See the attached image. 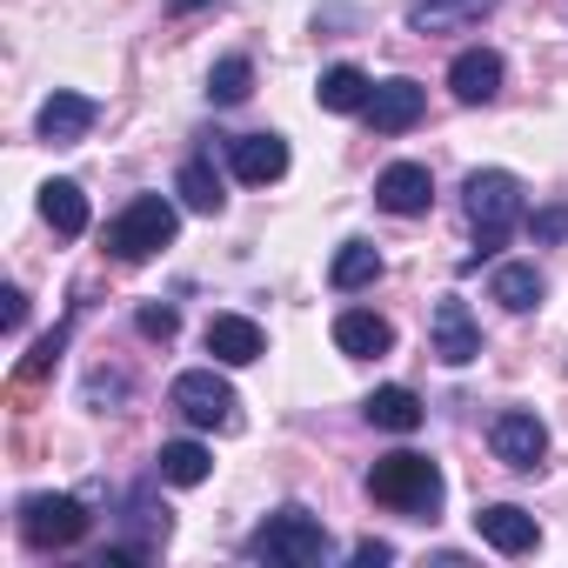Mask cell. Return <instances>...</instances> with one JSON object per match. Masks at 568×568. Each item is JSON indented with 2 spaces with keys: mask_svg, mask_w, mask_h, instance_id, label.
<instances>
[{
  "mask_svg": "<svg viewBox=\"0 0 568 568\" xmlns=\"http://www.w3.org/2000/svg\"><path fill=\"white\" fill-rule=\"evenodd\" d=\"M328 281H335V295L375 288V281H382V254H375V241H342L335 261H328Z\"/></svg>",
  "mask_w": 568,
  "mask_h": 568,
  "instance_id": "obj_21",
  "label": "cell"
},
{
  "mask_svg": "<svg viewBox=\"0 0 568 568\" xmlns=\"http://www.w3.org/2000/svg\"><path fill=\"white\" fill-rule=\"evenodd\" d=\"M168 408H174L181 422H194V428H241V402H234V388H227L214 368H187V375H174Z\"/></svg>",
  "mask_w": 568,
  "mask_h": 568,
  "instance_id": "obj_6",
  "label": "cell"
},
{
  "mask_svg": "<svg viewBox=\"0 0 568 568\" xmlns=\"http://www.w3.org/2000/svg\"><path fill=\"white\" fill-rule=\"evenodd\" d=\"M194 8H214V0H168V14H194Z\"/></svg>",
  "mask_w": 568,
  "mask_h": 568,
  "instance_id": "obj_31",
  "label": "cell"
},
{
  "mask_svg": "<svg viewBox=\"0 0 568 568\" xmlns=\"http://www.w3.org/2000/svg\"><path fill=\"white\" fill-rule=\"evenodd\" d=\"M488 448H495V462H501V468L535 475V468H541V455H548V428H541V415H535V408H501V415L488 422Z\"/></svg>",
  "mask_w": 568,
  "mask_h": 568,
  "instance_id": "obj_7",
  "label": "cell"
},
{
  "mask_svg": "<svg viewBox=\"0 0 568 568\" xmlns=\"http://www.w3.org/2000/svg\"><path fill=\"white\" fill-rule=\"evenodd\" d=\"M435 355H442L448 368H468V362L481 355V328H475V315H468L462 295H442V302H435Z\"/></svg>",
  "mask_w": 568,
  "mask_h": 568,
  "instance_id": "obj_13",
  "label": "cell"
},
{
  "mask_svg": "<svg viewBox=\"0 0 568 568\" xmlns=\"http://www.w3.org/2000/svg\"><path fill=\"white\" fill-rule=\"evenodd\" d=\"M368 94H375V81H368L362 68H348V61L315 81V101H322L328 114H368Z\"/></svg>",
  "mask_w": 568,
  "mask_h": 568,
  "instance_id": "obj_22",
  "label": "cell"
},
{
  "mask_svg": "<svg viewBox=\"0 0 568 568\" xmlns=\"http://www.w3.org/2000/svg\"><path fill=\"white\" fill-rule=\"evenodd\" d=\"M462 207H468V227H475V247L481 254H495L521 221H528V201H521V181L508 174V168H475L468 181H462ZM475 254V261H481ZM468 261V267H475Z\"/></svg>",
  "mask_w": 568,
  "mask_h": 568,
  "instance_id": "obj_1",
  "label": "cell"
},
{
  "mask_svg": "<svg viewBox=\"0 0 568 568\" xmlns=\"http://www.w3.org/2000/svg\"><path fill=\"white\" fill-rule=\"evenodd\" d=\"M61 348H68V322H61L54 335H41V342H34V355L21 362V382H48V375L61 368Z\"/></svg>",
  "mask_w": 568,
  "mask_h": 568,
  "instance_id": "obj_26",
  "label": "cell"
},
{
  "mask_svg": "<svg viewBox=\"0 0 568 568\" xmlns=\"http://www.w3.org/2000/svg\"><path fill=\"white\" fill-rule=\"evenodd\" d=\"M134 328H141L148 342H174V328H181V315H174L168 302H148V308L134 315Z\"/></svg>",
  "mask_w": 568,
  "mask_h": 568,
  "instance_id": "obj_28",
  "label": "cell"
},
{
  "mask_svg": "<svg viewBox=\"0 0 568 568\" xmlns=\"http://www.w3.org/2000/svg\"><path fill=\"white\" fill-rule=\"evenodd\" d=\"M41 221L61 241H81L88 234V194H81V181H48L41 187Z\"/></svg>",
  "mask_w": 568,
  "mask_h": 568,
  "instance_id": "obj_20",
  "label": "cell"
},
{
  "mask_svg": "<svg viewBox=\"0 0 568 568\" xmlns=\"http://www.w3.org/2000/svg\"><path fill=\"white\" fill-rule=\"evenodd\" d=\"M368 495L382 501V508H395V515H415V521H428L435 508H442V495H448V481H442V468L428 462V455H382L375 468H368Z\"/></svg>",
  "mask_w": 568,
  "mask_h": 568,
  "instance_id": "obj_2",
  "label": "cell"
},
{
  "mask_svg": "<svg viewBox=\"0 0 568 568\" xmlns=\"http://www.w3.org/2000/svg\"><path fill=\"white\" fill-rule=\"evenodd\" d=\"M247 94H254V61L247 54H221L214 74H207V101L214 108H241Z\"/></svg>",
  "mask_w": 568,
  "mask_h": 568,
  "instance_id": "obj_25",
  "label": "cell"
},
{
  "mask_svg": "<svg viewBox=\"0 0 568 568\" xmlns=\"http://www.w3.org/2000/svg\"><path fill=\"white\" fill-rule=\"evenodd\" d=\"M247 555L267 561V568H315L328 555V528H322V515H308L302 501H288V508H274L247 535Z\"/></svg>",
  "mask_w": 568,
  "mask_h": 568,
  "instance_id": "obj_3",
  "label": "cell"
},
{
  "mask_svg": "<svg viewBox=\"0 0 568 568\" xmlns=\"http://www.w3.org/2000/svg\"><path fill=\"white\" fill-rule=\"evenodd\" d=\"M154 462H161V481H174V488H201L214 475V455L201 442H161Z\"/></svg>",
  "mask_w": 568,
  "mask_h": 568,
  "instance_id": "obj_24",
  "label": "cell"
},
{
  "mask_svg": "<svg viewBox=\"0 0 568 568\" xmlns=\"http://www.w3.org/2000/svg\"><path fill=\"white\" fill-rule=\"evenodd\" d=\"M88 535V501L81 495H28L21 501V541L34 555H54V548H74Z\"/></svg>",
  "mask_w": 568,
  "mask_h": 568,
  "instance_id": "obj_5",
  "label": "cell"
},
{
  "mask_svg": "<svg viewBox=\"0 0 568 568\" xmlns=\"http://www.w3.org/2000/svg\"><path fill=\"white\" fill-rule=\"evenodd\" d=\"M101 121V108L88 101V94H74V88H54L48 101H41V114H34V128H41V141H54V148H74V141H88V128Z\"/></svg>",
  "mask_w": 568,
  "mask_h": 568,
  "instance_id": "obj_10",
  "label": "cell"
},
{
  "mask_svg": "<svg viewBox=\"0 0 568 568\" xmlns=\"http://www.w3.org/2000/svg\"><path fill=\"white\" fill-rule=\"evenodd\" d=\"M375 207H388V214H428L435 207V174L422 168V161H395V168H382V181H375Z\"/></svg>",
  "mask_w": 568,
  "mask_h": 568,
  "instance_id": "obj_11",
  "label": "cell"
},
{
  "mask_svg": "<svg viewBox=\"0 0 568 568\" xmlns=\"http://www.w3.org/2000/svg\"><path fill=\"white\" fill-rule=\"evenodd\" d=\"M422 114H428V88H422V81H408V74L375 81V94H368V121H375V134H408Z\"/></svg>",
  "mask_w": 568,
  "mask_h": 568,
  "instance_id": "obj_8",
  "label": "cell"
},
{
  "mask_svg": "<svg viewBox=\"0 0 568 568\" xmlns=\"http://www.w3.org/2000/svg\"><path fill=\"white\" fill-rule=\"evenodd\" d=\"M521 227L535 234V247H568V207H561V201H548V207H535V214H528Z\"/></svg>",
  "mask_w": 568,
  "mask_h": 568,
  "instance_id": "obj_27",
  "label": "cell"
},
{
  "mask_svg": "<svg viewBox=\"0 0 568 568\" xmlns=\"http://www.w3.org/2000/svg\"><path fill=\"white\" fill-rule=\"evenodd\" d=\"M174 234H181V207H174L168 194H134V201L108 221V254H114V261H148V254H161Z\"/></svg>",
  "mask_w": 568,
  "mask_h": 568,
  "instance_id": "obj_4",
  "label": "cell"
},
{
  "mask_svg": "<svg viewBox=\"0 0 568 568\" xmlns=\"http://www.w3.org/2000/svg\"><path fill=\"white\" fill-rule=\"evenodd\" d=\"M501 0H415L408 8V28L415 34H462V28H481Z\"/></svg>",
  "mask_w": 568,
  "mask_h": 568,
  "instance_id": "obj_15",
  "label": "cell"
},
{
  "mask_svg": "<svg viewBox=\"0 0 568 568\" xmlns=\"http://www.w3.org/2000/svg\"><path fill=\"white\" fill-rule=\"evenodd\" d=\"M501 54L495 48H468V54H455V68H448V94L462 101V108H488L495 94H501Z\"/></svg>",
  "mask_w": 568,
  "mask_h": 568,
  "instance_id": "obj_12",
  "label": "cell"
},
{
  "mask_svg": "<svg viewBox=\"0 0 568 568\" xmlns=\"http://www.w3.org/2000/svg\"><path fill=\"white\" fill-rule=\"evenodd\" d=\"M174 194H181V207H194V214H207V221L227 207V187H221V174H214V161H207V154L181 161V174H174Z\"/></svg>",
  "mask_w": 568,
  "mask_h": 568,
  "instance_id": "obj_19",
  "label": "cell"
},
{
  "mask_svg": "<svg viewBox=\"0 0 568 568\" xmlns=\"http://www.w3.org/2000/svg\"><path fill=\"white\" fill-rule=\"evenodd\" d=\"M8 328H14V335L28 328V295H21V288H8Z\"/></svg>",
  "mask_w": 568,
  "mask_h": 568,
  "instance_id": "obj_30",
  "label": "cell"
},
{
  "mask_svg": "<svg viewBox=\"0 0 568 568\" xmlns=\"http://www.w3.org/2000/svg\"><path fill=\"white\" fill-rule=\"evenodd\" d=\"M355 561L362 568H382V561H395V541H355Z\"/></svg>",
  "mask_w": 568,
  "mask_h": 568,
  "instance_id": "obj_29",
  "label": "cell"
},
{
  "mask_svg": "<svg viewBox=\"0 0 568 568\" xmlns=\"http://www.w3.org/2000/svg\"><path fill=\"white\" fill-rule=\"evenodd\" d=\"M335 348L355 355V362H368V355H388V348H395V328H388L375 308H342V315H335Z\"/></svg>",
  "mask_w": 568,
  "mask_h": 568,
  "instance_id": "obj_16",
  "label": "cell"
},
{
  "mask_svg": "<svg viewBox=\"0 0 568 568\" xmlns=\"http://www.w3.org/2000/svg\"><path fill=\"white\" fill-rule=\"evenodd\" d=\"M362 415H368L375 428H388V435H415V428H422V395L395 382V388H375Z\"/></svg>",
  "mask_w": 568,
  "mask_h": 568,
  "instance_id": "obj_23",
  "label": "cell"
},
{
  "mask_svg": "<svg viewBox=\"0 0 568 568\" xmlns=\"http://www.w3.org/2000/svg\"><path fill=\"white\" fill-rule=\"evenodd\" d=\"M207 355H214L221 368H247V362L267 355V335H261V322H247V315H214V322H207Z\"/></svg>",
  "mask_w": 568,
  "mask_h": 568,
  "instance_id": "obj_14",
  "label": "cell"
},
{
  "mask_svg": "<svg viewBox=\"0 0 568 568\" xmlns=\"http://www.w3.org/2000/svg\"><path fill=\"white\" fill-rule=\"evenodd\" d=\"M475 535H481L495 555H535V548H541L535 515L515 508V501H488V508H475Z\"/></svg>",
  "mask_w": 568,
  "mask_h": 568,
  "instance_id": "obj_9",
  "label": "cell"
},
{
  "mask_svg": "<svg viewBox=\"0 0 568 568\" xmlns=\"http://www.w3.org/2000/svg\"><path fill=\"white\" fill-rule=\"evenodd\" d=\"M488 295H495L508 315H528V308H541L548 281H541V267H535V261H501V267H495V281H488Z\"/></svg>",
  "mask_w": 568,
  "mask_h": 568,
  "instance_id": "obj_18",
  "label": "cell"
},
{
  "mask_svg": "<svg viewBox=\"0 0 568 568\" xmlns=\"http://www.w3.org/2000/svg\"><path fill=\"white\" fill-rule=\"evenodd\" d=\"M234 174H241L247 187L281 181V174H288V141H281V134H241V141H234Z\"/></svg>",
  "mask_w": 568,
  "mask_h": 568,
  "instance_id": "obj_17",
  "label": "cell"
}]
</instances>
